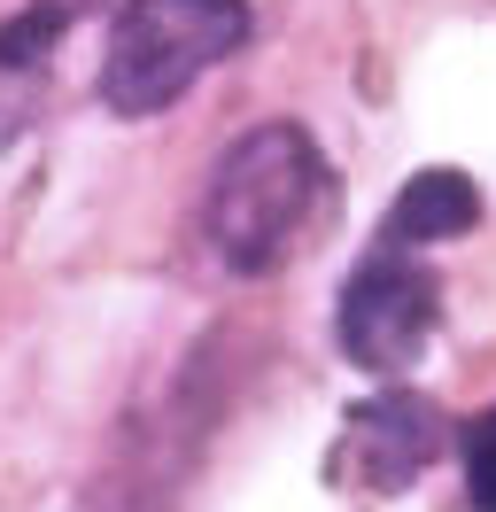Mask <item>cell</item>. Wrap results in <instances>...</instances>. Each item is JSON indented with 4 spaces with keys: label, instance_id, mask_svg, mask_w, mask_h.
<instances>
[{
    "label": "cell",
    "instance_id": "3957f363",
    "mask_svg": "<svg viewBox=\"0 0 496 512\" xmlns=\"http://www.w3.org/2000/svg\"><path fill=\"white\" fill-rule=\"evenodd\" d=\"M442 326V288L403 249H372L341 288V357L365 373H411Z\"/></svg>",
    "mask_w": 496,
    "mask_h": 512
},
{
    "label": "cell",
    "instance_id": "277c9868",
    "mask_svg": "<svg viewBox=\"0 0 496 512\" xmlns=\"http://www.w3.org/2000/svg\"><path fill=\"white\" fill-rule=\"evenodd\" d=\"M434 450H442V412H434L427 396H411V388L365 396L349 412V474L365 481V489H380V497L411 489L434 466Z\"/></svg>",
    "mask_w": 496,
    "mask_h": 512
},
{
    "label": "cell",
    "instance_id": "7a4b0ae2",
    "mask_svg": "<svg viewBox=\"0 0 496 512\" xmlns=\"http://www.w3.org/2000/svg\"><path fill=\"white\" fill-rule=\"evenodd\" d=\"M248 32H256L248 0H124L109 55H101V101L117 117H155L202 70L241 55Z\"/></svg>",
    "mask_w": 496,
    "mask_h": 512
},
{
    "label": "cell",
    "instance_id": "52a82bcc",
    "mask_svg": "<svg viewBox=\"0 0 496 512\" xmlns=\"http://www.w3.org/2000/svg\"><path fill=\"white\" fill-rule=\"evenodd\" d=\"M465 489H473V512H496V412L465 427Z\"/></svg>",
    "mask_w": 496,
    "mask_h": 512
},
{
    "label": "cell",
    "instance_id": "6da1fadb",
    "mask_svg": "<svg viewBox=\"0 0 496 512\" xmlns=\"http://www.w3.org/2000/svg\"><path fill=\"white\" fill-rule=\"evenodd\" d=\"M326 202H334V179H326L318 140L303 125H256L225 148V163L210 179V210H202L210 249L241 280H264L318 233Z\"/></svg>",
    "mask_w": 496,
    "mask_h": 512
},
{
    "label": "cell",
    "instance_id": "5b68a950",
    "mask_svg": "<svg viewBox=\"0 0 496 512\" xmlns=\"http://www.w3.org/2000/svg\"><path fill=\"white\" fill-rule=\"evenodd\" d=\"M481 218V187L465 171H419L388 210V249H419V241H458Z\"/></svg>",
    "mask_w": 496,
    "mask_h": 512
},
{
    "label": "cell",
    "instance_id": "8992f818",
    "mask_svg": "<svg viewBox=\"0 0 496 512\" xmlns=\"http://www.w3.org/2000/svg\"><path fill=\"white\" fill-rule=\"evenodd\" d=\"M86 8H93V0H31L24 16H8V24H0V70L39 63V55H47V47L86 16Z\"/></svg>",
    "mask_w": 496,
    "mask_h": 512
}]
</instances>
